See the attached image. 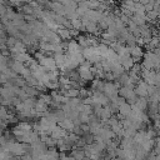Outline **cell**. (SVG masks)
Listing matches in <instances>:
<instances>
[{"label":"cell","mask_w":160,"mask_h":160,"mask_svg":"<svg viewBox=\"0 0 160 160\" xmlns=\"http://www.w3.org/2000/svg\"><path fill=\"white\" fill-rule=\"evenodd\" d=\"M148 86H149V85H148L146 82H144V81L139 82V85H138V88H136V90H135V94L140 95L141 98H144V96L149 95V91H148Z\"/></svg>","instance_id":"6da1fadb"},{"label":"cell","mask_w":160,"mask_h":160,"mask_svg":"<svg viewBox=\"0 0 160 160\" xmlns=\"http://www.w3.org/2000/svg\"><path fill=\"white\" fill-rule=\"evenodd\" d=\"M65 135H66V131H65V129L61 128V126H55L54 130H52V132H51V136H52V139H55V140L62 139Z\"/></svg>","instance_id":"7a4b0ae2"},{"label":"cell","mask_w":160,"mask_h":160,"mask_svg":"<svg viewBox=\"0 0 160 160\" xmlns=\"http://www.w3.org/2000/svg\"><path fill=\"white\" fill-rule=\"evenodd\" d=\"M119 110H120V114L124 115V116H129L130 112L132 111V110H131V106H130L128 102H125V101H122V102L119 105Z\"/></svg>","instance_id":"3957f363"},{"label":"cell","mask_w":160,"mask_h":160,"mask_svg":"<svg viewBox=\"0 0 160 160\" xmlns=\"http://www.w3.org/2000/svg\"><path fill=\"white\" fill-rule=\"evenodd\" d=\"M59 124H60V126L61 128H64L65 130H74L75 129V124H74V121L71 120V119H64V120H61V121H59Z\"/></svg>","instance_id":"277c9868"},{"label":"cell","mask_w":160,"mask_h":160,"mask_svg":"<svg viewBox=\"0 0 160 160\" xmlns=\"http://www.w3.org/2000/svg\"><path fill=\"white\" fill-rule=\"evenodd\" d=\"M54 59H55L56 66L62 69V68H64V65H65V62H66V59H68V56H65L64 54H56Z\"/></svg>","instance_id":"5b68a950"},{"label":"cell","mask_w":160,"mask_h":160,"mask_svg":"<svg viewBox=\"0 0 160 160\" xmlns=\"http://www.w3.org/2000/svg\"><path fill=\"white\" fill-rule=\"evenodd\" d=\"M11 69H12L15 72H18V74H22V71L25 70V66H24L22 62H20V61H14L12 65H11Z\"/></svg>","instance_id":"8992f818"},{"label":"cell","mask_w":160,"mask_h":160,"mask_svg":"<svg viewBox=\"0 0 160 160\" xmlns=\"http://www.w3.org/2000/svg\"><path fill=\"white\" fill-rule=\"evenodd\" d=\"M79 94H80V91H79V90H76V89H70V90L66 92V95H68V96H71V98L78 96Z\"/></svg>","instance_id":"52a82bcc"}]
</instances>
